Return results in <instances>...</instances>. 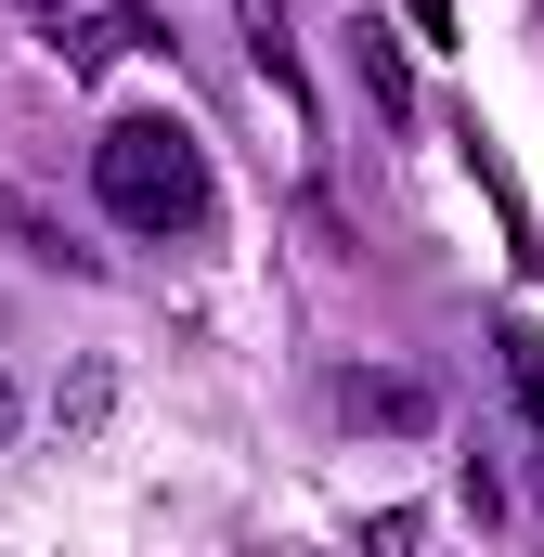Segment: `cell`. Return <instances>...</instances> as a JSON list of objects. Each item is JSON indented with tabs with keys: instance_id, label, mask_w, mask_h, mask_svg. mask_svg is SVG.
Here are the masks:
<instances>
[{
	"instance_id": "obj_3",
	"label": "cell",
	"mask_w": 544,
	"mask_h": 557,
	"mask_svg": "<svg viewBox=\"0 0 544 557\" xmlns=\"http://www.w3.org/2000/svg\"><path fill=\"white\" fill-rule=\"evenodd\" d=\"M337 403H350V428H428V416H441V403H428L415 376H350Z\"/></svg>"
},
{
	"instance_id": "obj_1",
	"label": "cell",
	"mask_w": 544,
	"mask_h": 557,
	"mask_svg": "<svg viewBox=\"0 0 544 557\" xmlns=\"http://www.w3.org/2000/svg\"><path fill=\"white\" fill-rule=\"evenodd\" d=\"M91 195L131 221V234H195L208 221V156L182 117H118L91 143Z\"/></svg>"
},
{
	"instance_id": "obj_2",
	"label": "cell",
	"mask_w": 544,
	"mask_h": 557,
	"mask_svg": "<svg viewBox=\"0 0 544 557\" xmlns=\"http://www.w3.org/2000/svg\"><path fill=\"white\" fill-rule=\"evenodd\" d=\"M13 13H26L52 52H65V78H104V65L143 39V13H131V0H13Z\"/></svg>"
},
{
	"instance_id": "obj_5",
	"label": "cell",
	"mask_w": 544,
	"mask_h": 557,
	"mask_svg": "<svg viewBox=\"0 0 544 557\" xmlns=\"http://www.w3.org/2000/svg\"><path fill=\"white\" fill-rule=\"evenodd\" d=\"M0 441H13V376H0Z\"/></svg>"
},
{
	"instance_id": "obj_4",
	"label": "cell",
	"mask_w": 544,
	"mask_h": 557,
	"mask_svg": "<svg viewBox=\"0 0 544 557\" xmlns=\"http://www.w3.org/2000/svg\"><path fill=\"white\" fill-rule=\"evenodd\" d=\"M506 376H519V403H532V428H544V337H506Z\"/></svg>"
}]
</instances>
